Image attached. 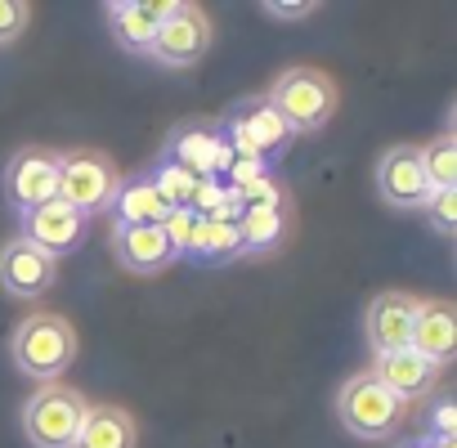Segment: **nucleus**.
<instances>
[{
    "label": "nucleus",
    "instance_id": "20e7f679",
    "mask_svg": "<svg viewBox=\"0 0 457 448\" xmlns=\"http://www.w3.org/2000/svg\"><path fill=\"white\" fill-rule=\"evenodd\" d=\"M90 412V399L72 386H41L28 408H23V430H28V444L32 448H72L77 444V430Z\"/></svg>",
    "mask_w": 457,
    "mask_h": 448
},
{
    "label": "nucleus",
    "instance_id": "1a4fd4ad",
    "mask_svg": "<svg viewBox=\"0 0 457 448\" xmlns=\"http://www.w3.org/2000/svg\"><path fill=\"white\" fill-rule=\"evenodd\" d=\"M59 278V261L46 256L41 247H32L28 238H14L0 247V287L19 301H37L54 287Z\"/></svg>",
    "mask_w": 457,
    "mask_h": 448
},
{
    "label": "nucleus",
    "instance_id": "f3484780",
    "mask_svg": "<svg viewBox=\"0 0 457 448\" xmlns=\"http://www.w3.org/2000/svg\"><path fill=\"white\" fill-rule=\"evenodd\" d=\"M139 444V426L126 408L117 403H90L81 430H77V444L72 448H135Z\"/></svg>",
    "mask_w": 457,
    "mask_h": 448
},
{
    "label": "nucleus",
    "instance_id": "aec40b11",
    "mask_svg": "<svg viewBox=\"0 0 457 448\" xmlns=\"http://www.w3.org/2000/svg\"><path fill=\"white\" fill-rule=\"evenodd\" d=\"M228 121H238V126L252 135V144L261 148V157H265V162L292 144L287 121H283V117H278V112L265 104V99H247V104H238L234 112H228Z\"/></svg>",
    "mask_w": 457,
    "mask_h": 448
},
{
    "label": "nucleus",
    "instance_id": "4be33fe9",
    "mask_svg": "<svg viewBox=\"0 0 457 448\" xmlns=\"http://www.w3.org/2000/svg\"><path fill=\"white\" fill-rule=\"evenodd\" d=\"M148 184H153L157 197H162L166 206H175V211H188V202H193V193H197V175H188L184 166H175V162H166V157L148 170Z\"/></svg>",
    "mask_w": 457,
    "mask_h": 448
},
{
    "label": "nucleus",
    "instance_id": "c85d7f7f",
    "mask_svg": "<svg viewBox=\"0 0 457 448\" xmlns=\"http://www.w3.org/2000/svg\"><path fill=\"white\" fill-rule=\"evenodd\" d=\"M430 448H457V439H426Z\"/></svg>",
    "mask_w": 457,
    "mask_h": 448
},
{
    "label": "nucleus",
    "instance_id": "c756f323",
    "mask_svg": "<svg viewBox=\"0 0 457 448\" xmlns=\"http://www.w3.org/2000/svg\"><path fill=\"white\" fill-rule=\"evenodd\" d=\"M403 448H430V444H426V439H417V444H403Z\"/></svg>",
    "mask_w": 457,
    "mask_h": 448
},
{
    "label": "nucleus",
    "instance_id": "f03ea898",
    "mask_svg": "<svg viewBox=\"0 0 457 448\" xmlns=\"http://www.w3.org/2000/svg\"><path fill=\"white\" fill-rule=\"evenodd\" d=\"M265 104L287 121L292 135H310V130L332 121V112H337V81L328 72H319V68H287L270 86Z\"/></svg>",
    "mask_w": 457,
    "mask_h": 448
},
{
    "label": "nucleus",
    "instance_id": "b1692460",
    "mask_svg": "<svg viewBox=\"0 0 457 448\" xmlns=\"http://www.w3.org/2000/svg\"><path fill=\"white\" fill-rule=\"evenodd\" d=\"M421 215L435 234L453 238L457 234V188H430V197L421 202Z\"/></svg>",
    "mask_w": 457,
    "mask_h": 448
},
{
    "label": "nucleus",
    "instance_id": "4468645a",
    "mask_svg": "<svg viewBox=\"0 0 457 448\" xmlns=\"http://www.w3.org/2000/svg\"><path fill=\"white\" fill-rule=\"evenodd\" d=\"M23 238H28L32 247H41L46 256L59 261L63 252H72V247L86 238V215L54 197V202H46V206H37V211L23 215Z\"/></svg>",
    "mask_w": 457,
    "mask_h": 448
},
{
    "label": "nucleus",
    "instance_id": "6ab92c4d",
    "mask_svg": "<svg viewBox=\"0 0 457 448\" xmlns=\"http://www.w3.org/2000/svg\"><path fill=\"white\" fill-rule=\"evenodd\" d=\"M238 252H243L238 224H224V220H211V215H193V234H188L184 261H193V265H220V261H234Z\"/></svg>",
    "mask_w": 457,
    "mask_h": 448
},
{
    "label": "nucleus",
    "instance_id": "393cba45",
    "mask_svg": "<svg viewBox=\"0 0 457 448\" xmlns=\"http://www.w3.org/2000/svg\"><path fill=\"white\" fill-rule=\"evenodd\" d=\"M32 23V5L28 0H0V46H14Z\"/></svg>",
    "mask_w": 457,
    "mask_h": 448
},
{
    "label": "nucleus",
    "instance_id": "a878e982",
    "mask_svg": "<svg viewBox=\"0 0 457 448\" xmlns=\"http://www.w3.org/2000/svg\"><path fill=\"white\" fill-rule=\"evenodd\" d=\"M426 439H457V408L448 399H439L430 408V435Z\"/></svg>",
    "mask_w": 457,
    "mask_h": 448
},
{
    "label": "nucleus",
    "instance_id": "423d86ee",
    "mask_svg": "<svg viewBox=\"0 0 457 448\" xmlns=\"http://www.w3.org/2000/svg\"><path fill=\"white\" fill-rule=\"evenodd\" d=\"M54 197H59V153L41 148V144L14 153L10 166H5V202L19 215H28V211H37Z\"/></svg>",
    "mask_w": 457,
    "mask_h": 448
},
{
    "label": "nucleus",
    "instance_id": "39448f33",
    "mask_svg": "<svg viewBox=\"0 0 457 448\" xmlns=\"http://www.w3.org/2000/svg\"><path fill=\"white\" fill-rule=\"evenodd\" d=\"M117 184H121V170L112 166L108 153H95V148L59 153V202H68L86 220L95 211H108Z\"/></svg>",
    "mask_w": 457,
    "mask_h": 448
},
{
    "label": "nucleus",
    "instance_id": "9b49d317",
    "mask_svg": "<svg viewBox=\"0 0 457 448\" xmlns=\"http://www.w3.org/2000/svg\"><path fill=\"white\" fill-rule=\"evenodd\" d=\"M166 162L184 166L197 179H215L234 166V148H228L224 135L211 130V126H179L166 144Z\"/></svg>",
    "mask_w": 457,
    "mask_h": 448
},
{
    "label": "nucleus",
    "instance_id": "f257e3e1",
    "mask_svg": "<svg viewBox=\"0 0 457 448\" xmlns=\"http://www.w3.org/2000/svg\"><path fill=\"white\" fill-rule=\"evenodd\" d=\"M10 359L23 377L50 386L59 381L72 359H77V328L63 319V314H32L14 328L10 336Z\"/></svg>",
    "mask_w": 457,
    "mask_h": 448
},
{
    "label": "nucleus",
    "instance_id": "ddd939ff",
    "mask_svg": "<svg viewBox=\"0 0 457 448\" xmlns=\"http://www.w3.org/2000/svg\"><path fill=\"white\" fill-rule=\"evenodd\" d=\"M179 10V0H112L108 5V23H112V37L135 50V54H148L162 23Z\"/></svg>",
    "mask_w": 457,
    "mask_h": 448
},
{
    "label": "nucleus",
    "instance_id": "7ed1b4c3",
    "mask_svg": "<svg viewBox=\"0 0 457 448\" xmlns=\"http://www.w3.org/2000/svg\"><path fill=\"white\" fill-rule=\"evenodd\" d=\"M408 403L386 390L372 372H354L341 390H337V421L354 435V439H390L403 421Z\"/></svg>",
    "mask_w": 457,
    "mask_h": 448
},
{
    "label": "nucleus",
    "instance_id": "6e6552de",
    "mask_svg": "<svg viewBox=\"0 0 457 448\" xmlns=\"http://www.w3.org/2000/svg\"><path fill=\"white\" fill-rule=\"evenodd\" d=\"M377 193L395 211H421V202L430 197V179H426L421 153L412 144H395V148L381 153V162H377Z\"/></svg>",
    "mask_w": 457,
    "mask_h": 448
},
{
    "label": "nucleus",
    "instance_id": "412c9836",
    "mask_svg": "<svg viewBox=\"0 0 457 448\" xmlns=\"http://www.w3.org/2000/svg\"><path fill=\"white\" fill-rule=\"evenodd\" d=\"M283 229H287V211H283L278 197L274 202H247L243 215H238L243 252H270V247H278Z\"/></svg>",
    "mask_w": 457,
    "mask_h": 448
},
{
    "label": "nucleus",
    "instance_id": "bb28decb",
    "mask_svg": "<svg viewBox=\"0 0 457 448\" xmlns=\"http://www.w3.org/2000/svg\"><path fill=\"white\" fill-rule=\"evenodd\" d=\"M162 229H166V238H170V247L184 256V247H188V234H193V211H170L166 215V224H162Z\"/></svg>",
    "mask_w": 457,
    "mask_h": 448
},
{
    "label": "nucleus",
    "instance_id": "9d476101",
    "mask_svg": "<svg viewBox=\"0 0 457 448\" xmlns=\"http://www.w3.org/2000/svg\"><path fill=\"white\" fill-rule=\"evenodd\" d=\"M412 319H417V296H408V292L372 296V305L363 310V341H368L372 359L403 350L412 341Z\"/></svg>",
    "mask_w": 457,
    "mask_h": 448
},
{
    "label": "nucleus",
    "instance_id": "f8f14e48",
    "mask_svg": "<svg viewBox=\"0 0 457 448\" xmlns=\"http://www.w3.org/2000/svg\"><path fill=\"white\" fill-rule=\"evenodd\" d=\"M112 256L130 274H157L170 261H179L162 224H112Z\"/></svg>",
    "mask_w": 457,
    "mask_h": 448
},
{
    "label": "nucleus",
    "instance_id": "0eeeda50",
    "mask_svg": "<svg viewBox=\"0 0 457 448\" xmlns=\"http://www.w3.org/2000/svg\"><path fill=\"white\" fill-rule=\"evenodd\" d=\"M206 50H211V23H206V14L197 5H184V0H179V10L162 23L148 59H157L162 68H193V63H202Z\"/></svg>",
    "mask_w": 457,
    "mask_h": 448
},
{
    "label": "nucleus",
    "instance_id": "cd10ccee",
    "mask_svg": "<svg viewBox=\"0 0 457 448\" xmlns=\"http://www.w3.org/2000/svg\"><path fill=\"white\" fill-rule=\"evenodd\" d=\"M270 19H283V23H296V19H310L319 5H310V0H301V5H292V0H270V5H261Z\"/></svg>",
    "mask_w": 457,
    "mask_h": 448
},
{
    "label": "nucleus",
    "instance_id": "2eb2a0df",
    "mask_svg": "<svg viewBox=\"0 0 457 448\" xmlns=\"http://www.w3.org/2000/svg\"><path fill=\"white\" fill-rule=\"evenodd\" d=\"M426 363L444 368L457 350V305L453 301H417L412 319V341H408Z\"/></svg>",
    "mask_w": 457,
    "mask_h": 448
},
{
    "label": "nucleus",
    "instance_id": "5701e85b",
    "mask_svg": "<svg viewBox=\"0 0 457 448\" xmlns=\"http://www.w3.org/2000/svg\"><path fill=\"white\" fill-rule=\"evenodd\" d=\"M417 153H421L430 188H457V139L453 135H439V139L421 144Z\"/></svg>",
    "mask_w": 457,
    "mask_h": 448
},
{
    "label": "nucleus",
    "instance_id": "dca6fc26",
    "mask_svg": "<svg viewBox=\"0 0 457 448\" xmlns=\"http://www.w3.org/2000/svg\"><path fill=\"white\" fill-rule=\"evenodd\" d=\"M368 372H372L386 390H395L403 403H408V399H417V394H430V390H435V381H439V368H435V363H426L412 345L390 350V354H377Z\"/></svg>",
    "mask_w": 457,
    "mask_h": 448
},
{
    "label": "nucleus",
    "instance_id": "a211bd4d",
    "mask_svg": "<svg viewBox=\"0 0 457 448\" xmlns=\"http://www.w3.org/2000/svg\"><path fill=\"white\" fill-rule=\"evenodd\" d=\"M108 211H112V224H166V215L175 206H166L157 197V188L148 184V175H135V179H121L117 184Z\"/></svg>",
    "mask_w": 457,
    "mask_h": 448
}]
</instances>
